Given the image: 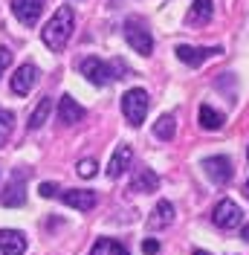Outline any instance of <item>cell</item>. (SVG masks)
Masks as SVG:
<instances>
[{
    "label": "cell",
    "instance_id": "cell-1",
    "mask_svg": "<svg viewBox=\"0 0 249 255\" xmlns=\"http://www.w3.org/2000/svg\"><path fill=\"white\" fill-rule=\"evenodd\" d=\"M73 29H76V12H73V6H61V9H55V15L49 17L41 38H44V44L52 52H61L67 47V41L73 38Z\"/></svg>",
    "mask_w": 249,
    "mask_h": 255
},
{
    "label": "cell",
    "instance_id": "cell-2",
    "mask_svg": "<svg viewBox=\"0 0 249 255\" xmlns=\"http://www.w3.org/2000/svg\"><path fill=\"white\" fill-rule=\"evenodd\" d=\"M124 73V64L122 61H102V58H84L81 61V76H87L90 84L96 87H108L116 79H122Z\"/></svg>",
    "mask_w": 249,
    "mask_h": 255
},
{
    "label": "cell",
    "instance_id": "cell-3",
    "mask_svg": "<svg viewBox=\"0 0 249 255\" xmlns=\"http://www.w3.org/2000/svg\"><path fill=\"white\" fill-rule=\"evenodd\" d=\"M148 108H151V96H148V90H142V87H133V90H127L122 96V113L133 128H139L145 122Z\"/></svg>",
    "mask_w": 249,
    "mask_h": 255
},
{
    "label": "cell",
    "instance_id": "cell-4",
    "mask_svg": "<svg viewBox=\"0 0 249 255\" xmlns=\"http://www.w3.org/2000/svg\"><path fill=\"white\" fill-rule=\"evenodd\" d=\"M122 32H124V41L130 44L133 52H139V55H151V52H154V38H151L148 26L142 23L139 17H127Z\"/></svg>",
    "mask_w": 249,
    "mask_h": 255
},
{
    "label": "cell",
    "instance_id": "cell-5",
    "mask_svg": "<svg viewBox=\"0 0 249 255\" xmlns=\"http://www.w3.org/2000/svg\"><path fill=\"white\" fill-rule=\"evenodd\" d=\"M212 223L218 229H238L244 223V212H241V206L235 200H220L215 206V212H212Z\"/></svg>",
    "mask_w": 249,
    "mask_h": 255
},
{
    "label": "cell",
    "instance_id": "cell-6",
    "mask_svg": "<svg viewBox=\"0 0 249 255\" xmlns=\"http://www.w3.org/2000/svg\"><path fill=\"white\" fill-rule=\"evenodd\" d=\"M200 168L215 186H226V183L232 180V162L226 157H206L200 162Z\"/></svg>",
    "mask_w": 249,
    "mask_h": 255
},
{
    "label": "cell",
    "instance_id": "cell-7",
    "mask_svg": "<svg viewBox=\"0 0 249 255\" xmlns=\"http://www.w3.org/2000/svg\"><path fill=\"white\" fill-rule=\"evenodd\" d=\"M0 203H3V206H9V209L23 206V203H26V168H17V171H15L12 183L6 186L3 197H0Z\"/></svg>",
    "mask_w": 249,
    "mask_h": 255
},
{
    "label": "cell",
    "instance_id": "cell-8",
    "mask_svg": "<svg viewBox=\"0 0 249 255\" xmlns=\"http://www.w3.org/2000/svg\"><path fill=\"white\" fill-rule=\"evenodd\" d=\"M174 52H177V58H180L183 64H188V67H200L203 61H209V58L220 55L223 49L220 47H188V44H180Z\"/></svg>",
    "mask_w": 249,
    "mask_h": 255
},
{
    "label": "cell",
    "instance_id": "cell-9",
    "mask_svg": "<svg viewBox=\"0 0 249 255\" xmlns=\"http://www.w3.org/2000/svg\"><path fill=\"white\" fill-rule=\"evenodd\" d=\"M41 12H44V0H12V15L23 26H35Z\"/></svg>",
    "mask_w": 249,
    "mask_h": 255
},
{
    "label": "cell",
    "instance_id": "cell-10",
    "mask_svg": "<svg viewBox=\"0 0 249 255\" xmlns=\"http://www.w3.org/2000/svg\"><path fill=\"white\" fill-rule=\"evenodd\" d=\"M61 200L67 206L78 209V212H90L99 203V194L90 189H67V191H61Z\"/></svg>",
    "mask_w": 249,
    "mask_h": 255
},
{
    "label": "cell",
    "instance_id": "cell-11",
    "mask_svg": "<svg viewBox=\"0 0 249 255\" xmlns=\"http://www.w3.org/2000/svg\"><path fill=\"white\" fill-rule=\"evenodd\" d=\"M35 81H38V67H35V64H20L9 84H12V93L15 96H26Z\"/></svg>",
    "mask_w": 249,
    "mask_h": 255
},
{
    "label": "cell",
    "instance_id": "cell-12",
    "mask_svg": "<svg viewBox=\"0 0 249 255\" xmlns=\"http://www.w3.org/2000/svg\"><path fill=\"white\" fill-rule=\"evenodd\" d=\"M26 253V235L17 229H0V255H23Z\"/></svg>",
    "mask_w": 249,
    "mask_h": 255
},
{
    "label": "cell",
    "instance_id": "cell-13",
    "mask_svg": "<svg viewBox=\"0 0 249 255\" xmlns=\"http://www.w3.org/2000/svg\"><path fill=\"white\" fill-rule=\"evenodd\" d=\"M84 119V108L78 105L73 96H61V102H58V122L61 125H76Z\"/></svg>",
    "mask_w": 249,
    "mask_h": 255
},
{
    "label": "cell",
    "instance_id": "cell-14",
    "mask_svg": "<svg viewBox=\"0 0 249 255\" xmlns=\"http://www.w3.org/2000/svg\"><path fill=\"white\" fill-rule=\"evenodd\" d=\"M130 159H133V148H130V145H119V148L113 151L110 162H108V177H110V180L122 177V174H124V168L130 165Z\"/></svg>",
    "mask_w": 249,
    "mask_h": 255
},
{
    "label": "cell",
    "instance_id": "cell-15",
    "mask_svg": "<svg viewBox=\"0 0 249 255\" xmlns=\"http://www.w3.org/2000/svg\"><path fill=\"white\" fill-rule=\"evenodd\" d=\"M212 15H215V3L212 0H194L186 15V23L188 26H203V23L212 20Z\"/></svg>",
    "mask_w": 249,
    "mask_h": 255
},
{
    "label": "cell",
    "instance_id": "cell-16",
    "mask_svg": "<svg viewBox=\"0 0 249 255\" xmlns=\"http://www.w3.org/2000/svg\"><path fill=\"white\" fill-rule=\"evenodd\" d=\"M171 221H174L171 200H159L154 206V212H151V218H148V226L151 229H165V226H171Z\"/></svg>",
    "mask_w": 249,
    "mask_h": 255
},
{
    "label": "cell",
    "instance_id": "cell-17",
    "mask_svg": "<svg viewBox=\"0 0 249 255\" xmlns=\"http://www.w3.org/2000/svg\"><path fill=\"white\" fill-rule=\"evenodd\" d=\"M130 189L139 191V194L156 191L159 189V177H156V171H151V168H136V174H133V180H130Z\"/></svg>",
    "mask_w": 249,
    "mask_h": 255
},
{
    "label": "cell",
    "instance_id": "cell-18",
    "mask_svg": "<svg viewBox=\"0 0 249 255\" xmlns=\"http://www.w3.org/2000/svg\"><path fill=\"white\" fill-rule=\"evenodd\" d=\"M174 133H177V119H174V113H162L154 122V136L162 139V142H171Z\"/></svg>",
    "mask_w": 249,
    "mask_h": 255
},
{
    "label": "cell",
    "instance_id": "cell-19",
    "mask_svg": "<svg viewBox=\"0 0 249 255\" xmlns=\"http://www.w3.org/2000/svg\"><path fill=\"white\" fill-rule=\"evenodd\" d=\"M200 128L203 130H220L223 128V113H218L209 105H200Z\"/></svg>",
    "mask_w": 249,
    "mask_h": 255
},
{
    "label": "cell",
    "instance_id": "cell-20",
    "mask_svg": "<svg viewBox=\"0 0 249 255\" xmlns=\"http://www.w3.org/2000/svg\"><path fill=\"white\" fill-rule=\"evenodd\" d=\"M90 255H127V250H124L119 241H113V238H99L93 244Z\"/></svg>",
    "mask_w": 249,
    "mask_h": 255
},
{
    "label": "cell",
    "instance_id": "cell-21",
    "mask_svg": "<svg viewBox=\"0 0 249 255\" xmlns=\"http://www.w3.org/2000/svg\"><path fill=\"white\" fill-rule=\"evenodd\" d=\"M49 111H52V99H41V102H38V108H35V111L29 113V130H38V128L44 125V122H47V116H49Z\"/></svg>",
    "mask_w": 249,
    "mask_h": 255
},
{
    "label": "cell",
    "instance_id": "cell-22",
    "mask_svg": "<svg viewBox=\"0 0 249 255\" xmlns=\"http://www.w3.org/2000/svg\"><path fill=\"white\" fill-rule=\"evenodd\" d=\"M12 125H15V116H12V111L0 108V148L9 142V136H12Z\"/></svg>",
    "mask_w": 249,
    "mask_h": 255
},
{
    "label": "cell",
    "instance_id": "cell-23",
    "mask_svg": "<svg viewBox=\"0 0 249 255\" xmlns=\"http://www.w3.org/2000/svg\"><path fill=\"white\" fill-rule=\"evenodd\" d=\"M96 168H99V165H96V159H81V162H78V174L87 177V180L96 177Z\"/></svg>",
    "mask_w": 249,
    "mask_h": 255
},
{
    "label": "cell",
    "instance_id": "cell-24",
    "mask_svg": "<svg viewBox=\"0 0 249 255\" xmlns=\"http://www.w3.org/2000/svg\"><path fill=\"white\" fill-rule=\"evenodd\" d=\"M12 64V49H6V47H0V76L6 73V67Z\"/></svg>",
    "mask_w": 249,
    "mask_h": 255
},
{
    "label": "cell",
    "instance_id": "cell-25",
    "mask_svg": "<svg viewBox=\"0 0 249 255\" xmlns=\"http://www.w3.org/2000/svg\"><path fill=\"white\" fill-rule=\"evenodd\" d=\"M38 191H41V197H55V194H58V186H55V183H41Z\"/></svg>",
    "mask_w": 249,
    "mask_h": 255
},
{
    "label": "cell",
    "instance_id": "cell-26",
    "mask_svg": "<svg viewBox=\"0 0 249 255\" xmlns=\"http://www.w3.org/2000/svg\"><path fill=\"white\" fill-rule=\"evenodd\" d=\"M142 253H145V255H156V253H159V244H156L154 238H145V241H142Z\"/></svg>",
    "mask_w": 249,
    "mask_h": 255
},
{
    "label": "cell",
    "instance_id": "cell-27",
    "mask_svg": "<svg viewBox=\"0 0 249 255\" xmlns=\"http://www.w3.org/2000/svg\"><path fill=\"white\" fill-rule=\"evenodd\" d=\"M244 241H249V226H244Z\"/></svg>",
    "mask_w": 249,
    "mask_h": 255
},
{
    "label": "cell",
    "instance_id": "cell-28",
    "mask_svg": "<svg viewBox=\"0 0 249 255\" xmlns=\"http://www.w3.org/2000/svg\"><path fill=\"white\" fill-rule=\"evenodd\" d=\"M194 255H212V253H206V250H194Z\"/></svg>",
    "mask_w": 249,
    "mask_h": 255
},
{
    "label": "cell",
    "instance_id": "cell-29",
    "mask_svg": "<svg viewBox=\"0 0 249 255\" xmlns=\"http://www.w3.org/2000/svg\"><path fill=\"white\" fill-rule=\"evenodd\" d=\"M247 197H249V180H247Z\"/></svg>",
    "mask_w": 249,
    "mask_h": 255
},
{
    "label": "cell",
    "instance_id": "cell-30",
    "mask_svg": "<svg viewBox=\"0 0 249 255\" xmlns=\"http://www.w3.org/2000/svg\"><path fill=\"white\" fill-rule=\"evenodd\" d=\"M247 157H249V151H247Z\"/></svg>",
    "mask_w": 249,
    "mask_h": 255
}]
</instances>
